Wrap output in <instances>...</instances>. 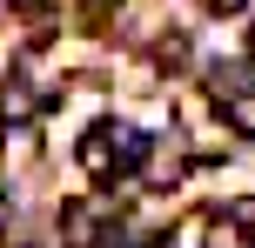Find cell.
Here are the masks:
<instances>
[{
  "instance_id": "cell-8",
  "label": "cell",
  "mask_w": 255,
  "mask_h": 248,
  "mask_svg": "<svg viewBox=\"0 0 255 248\" xmlns=\"http://www.w3.org/2000/svg\"><path fill=\"white\" fill-rule=\"evenodd\" d=\"M7 222H13V208H7V195H0V235H7Z\"/></svg>"
},
{
  "instance_id": "cell-3",
  "label": "cell",
  "mask_w": 255,
  "mask_h": 248,
  "mask_svg": "<svg viewBox=\"0 0 255 248\" xmlns=\"http://www.w3.org/2000/svg\"><path fill=\"white\" fill-rule=\"evenodd\" d=\"M61 242L67 248H94L101 242V222H94L88 201H61Z\"/></svg>"
},
{
  "instance_id": "cell-6",
  "label": "cell",
  "mask_w": 255,
  "mask_h": 248,
  "mask_svg": "<svg viewBox=\"0 0 255 248\" xmlns=\"http://www.w3.org/2000/svg\"><path fill=\"white\" fill-rule=\"evenodd\" d=\"M202 7H208V13H215V20H235V13H242V7H249V0H202Z\"/></svg>"
},
{
  "instance_id": "cell-5",
  "label": "cell",
  "mask_w": 255,
  "mask_h": 248,
  "mask_svg": "<svg viewBox=\"0 0 255 248\" xmlns=\"http://www.w3.org/2000/svg\"><path fill=\"white\" fill-rule=\"evenodd\" d=\"M255 235L242 222H235V215H215V222H208V235H202V248H249Z\"/></svg>"
},
{
  "instance_id": "cell-9",
  "label": "cell",
  "mask_w": 255,
  "mask_h": 248,
  "mask_svg": "<svg viewBox=\"0 0 255 248\" xmlns=\"http://www.w3.org/2000/svg\"><path fill=\"white\" fill-rule=\"evenodd\" d=\"M249 61H255V27H249Z\"/></svg>"
},
{
  "instance_id": "cell-2",
  "label": "cell",
  "mask_w": 255,
  "mask_h": 248,
  "mask_svg": "<svg viewBox=\"0 0 255 248\" xmlns=\"http://www.w3.org/2000/svg\"><path fill=\"white\" fill-rule=\"evenodd\" d=\"M54 107V94H34V87H20V81H7L0 87V128H27L34 114H47Z\"/></svg>"
},
{
  "instance_id": "cell-1",
  "label": "cell",
  "mask_w": 255,
  "mask_h": 248,
  "mask_svg": "<svg viewBox=\"0 0 255 248\" xmlns=\"http://www.w3.org/2000/svg\"><path fill=\"white\" fill-rule=\"evenodd\" d=\"M121 141H128L121 121H101V128L81 134V168H88V181H101V188H108V181H121V168H128Z\"/></svg>"
},
{
  "instance_id": "cell-10",
  "label": "cell",
  "mask_w": 255,
  "mask_h": 248,
  "mask_svg": "<svg viewBox=\"0 0 255 248\" xmlns=\"http://www.w3.org/2000/svg\"><path fill=\"white\" fill-rule=\"evenodd\" d=\"M141 248H161V242H141Z\"/></svg>"
},
{
  "instance_id": "cell-7",
  "label": "cell",
  "mask_w": 255,
  "mask_h": 248,
  "mask_svg": "<svg viewBox=\"0 0 255 248\" xmlns=\"http://www.w3.org/2000/svg\"><path fill=\"white\" fill-rule=\"evenodd\" d=\"M235 222H242L249 235H255V201H242V208H235Z\"/></svg>"
},
{
  "instance_id": "cell-4",
  "label": "cell",
  "mask_w": 255,
  "mask_h": 248,
  "mask_svg": "<svg viewBox=\"0 0 255 248\" xmlns=\"http://www.w3.org/2000/svg\"><path fill=\"white\" fill-rule=\"evenodd\" d=\"M222 114H229V128H235V134H249V141H255V87L222 94Z\"/></svg>"
}]
</instances>
